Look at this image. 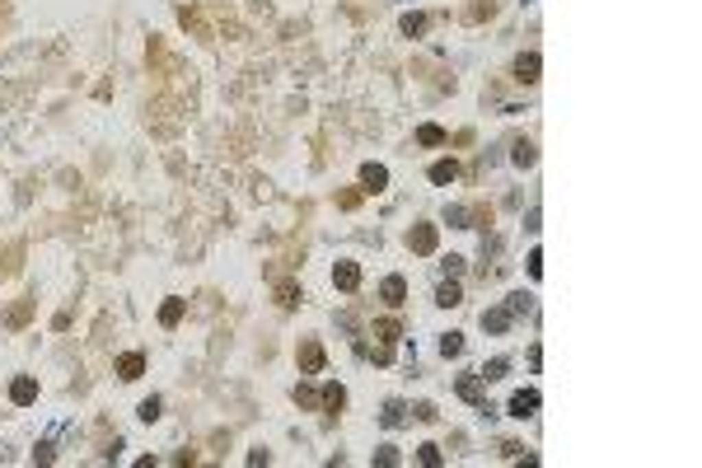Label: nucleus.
I'll return each mask as SVG.
<instances>
[{
	"label": "nucleus",
	"instance_id": "obj_1",
	"mask_svg": "<svg viewBox=\"0 0 702 468\" xmlns=\"http://www.w3.org/2000/svg\"><path fill=\"white\" fill-rule=\"evenodd\" d=\"M408 244H412V253H436V244H441V230L436 225H417L408 234Z\"/></svg>",
	"mask_w": 702,
	"mask_h": 468
},
{
	"label": "nucleus",
	"instance_id": "obj_2",
	"mask_svg": "<svg viewBox=\"0 0 702 468\" xmlns=\"http://www.w3.org/2000/svg\"><path fill=\"white\" fill-rule=\"evenodd\" d=\"M295 361H300V370H305V375H318V370H323V347H318V342H300Z\"/></svg>",
	"mask_w": 702,
	"mask_h": 468
},
{
	"label": "nucleus",
	"instance_id": "obj_3",
	"mask_svg": "<svg viewBox=\"0 0 702 468\" xmlns=\"http://www.w3.org/2000/svg\"><path fill=\"white\" fill-rule=\"evenodd\" d=\"M539 71H543V56H539V52H524L520 61H515V80H520V84H534Z\"/></svg>",
	"mask_w": 702,
	"mask_h": 468
},
{
	"label": "nucleus",
	"instance_id": "obj_4",
	"mask_svg": "<svg viewBox=\"0 0 702 468\" xmlns=\"http://www.w3.org/2000/svg\"><path fill=\"white\" fill-rule=\"evenodd\" d=\"M534 412H539V389L511 393V417H534Z\"/></svg>",
	"mask_w": 702,
	"mask_h": 468
},
{
	"label": "nucleus",
	"instance_id": "obj_5",
	"mask_svg": "<svg viewBox=\"0 0 702 468\" xmlns=\"http://www.w3.org/2000/svg\"><path fill=\"white\" fill-rule=\"evenodd\" d=\"M333 286H338V290H356V286H361V267H356V262H338V267H333Z\"/></svg>",
	"mask_w": 702,
	"mask_h": 468
},
{
	"label": "nucleus",
	"instance_id": "obj_6",
	"mask_svg": "<svg viewBox=\"0 0 702 468\" xmlns=\"http://www.w3.org/2000/svg\"><path fill=\"white\" fill-rule=\"evenodd\" d=\"M361 183H365V192H384V187H389V169H384V164H365Z\"/></svg>",
	"mask_w": 702,
	"mask_h": 468
},
{
	"label": "nucleus",
	"instance_id": "obj_7",
	"mask_svg": "<svg viewBox=\"0 0 702 468\" xmlns=\"http://www.w3.org/2000/svg\"><path fill=\"white\" fill-rule=\"evenodd\" d=\"M379 295H384V305H393V309H398V305L408 300V281H403V277H389V281L379 286Z\"/></svg>",
	"mask_w": 702,
	"mask_h": 468
},
{
	"label": "nucleus",
	"instance_id": "obj_8",
	"mask_svg": "<svg viewBox=\"0 0 702 468\" xmlns=\"http://www.w3.org/2000/svg\"><path fill=\"white\" fill-rule=\"evenodd\" d=\"M117 375H122V379H141V375H145V356H141V351H127V356L117 361Z\"/></svg>",
	"mask_w": 702,
	"mask_h": 468
},
{
	"label": "nucleus",
	"instance_id": "obj_9",
	"mask_svg": "<svg viewBox=\"0 0 702 468\" xmlns=\"http://www.w3.org/2000/svg\"><path fill=\"white\" fill-rule=\"evenodd\" d=\"M10 398H14L19 408H28V403L38 398V384H33V379H28V375H24V379H14V384H10Z\"/></svg>",
	"mask_w": 702,
	"mask_h": 468
},
{
	"label": "nucleus",
	"instance_id": "obj_10",
	"mask_svg": "<svg viewBox=\"0 0 702 468\" xmlns=\"http://www.w3.org/2000/svg\"><path fill=\"white\" fill-rule=\"evenodd\" d=\"M454 178H459V164L454 159H436L431 164V183H454Z\"/></svg>",
	"mask_w": 702,
	"mask_h": 468
},
{
	"label": "nucleus",
	"instance_id": "obj_11",
	"mask_svg": "<svg viewBox=\"0 0 702 468\" xmlns=\"http://www.w3.org/2000/svg\"><path fill=\"white\" fill-rule=\"evenodd\" d=\"M482 328H487V333H506V328H511V309H487L482 314Z\"/></svg>",
	"mask_w": 702,
	"mask_h": 468
},
{
	"label": "nucleus",
	"instance_id": "obj_12",
	"mask_svg": "<svg viewBox=\"0 0 702 468\" xmlns=\"http://www.w3.org/2000/svg\"><path fill=\"white\" fill-rule=\"evenodd\" d=\"M464 300V290H459V281H445L441 290H436V305H445V309H454Z\"/></svg>",
	"mask_w": 702,
	"mask_h": 468
},
{
	"label": "nucleus",
	"instance_id": "obj_13",
	"mask_svg": "<svg viewBox=\"0 0 702 468\" xmlns=\"http://www.w3.org/2000/svg\"><path fill=\"white\" fill-rule=\"evenodd\" d=\"M178 318H183V300H164V305H159V323H164V328H174Z\"/></svg>",
	"mask_w": 702,
	"mask_h": 468
},
{
	"label": "nucleus",
	"instance_id": "obj_14",
	"mask_svg": "<svg viewBox=\"0 0 702 468\" xmlns=\"http://www.w3.org/2000/svg\"><path fill=\"white\" fill-rule=\"evenodd\" d=\"M417 141H421V145H445V131L436 127V122H426V127H417Z\"/></svg>",
	"mask_w": 702,
	"mask_h": 468
},
{
	"label": "nucleus",
	"instance_id": "obj_15",
	"mask_svg": "<svg viewBox=\"0 0 702 468\" xmlns=\"http://www.w3.org/2000/svg\"><path fill=\"white\" fill-rule=\"evenodd\" d=\"M398 333H403L398 318H379V323H375V338H379V342H398Z\"/></svg>",
	"mask_w": 702,
	"mask_h": 468
},
{
	"label": "nucleus",
	"instance_id": "obj_16",
	"mask_svg": "<svg viewBox=\"0 0 702 468\" xmlns=\"http://www.w3.org/2000/svg\"><path fill=\"white\" fill-rule=\"evenodd\" d=\"M496 14V0H478L473 10H468V24H482V19H492Z\"/></svg>",
	"mask_w": 702,
	"mask_h": 468
},
{
	"label": "nucleus",
	"instance_id": "obj_17",
	"mask_svg": "<svg viewBox=\"0 0 702 468\" xmlns=\"http://www.w3.org/2000/svg\"><path fill=\"white\" fill-rule=\"evenodd\" d=\"M342 403H347V389H342V384H328V389H323V408H333V412H338Z\"/></svg>",
	"mask_w": 702,
	"mask_h": 468
},
{
	"label": "nucleus",
	"instance_id": "obj_18",
	"mask_svg": "<svg viewBox=\"0 0 702 468\" xmlns=\"http://www.w3.org/2000/svg\"><path fill=\"white\" fill-rule=\"evenodd\" d=\"M426 468H441L445 464V454H441V445H421V454H417Z\"/></svg>",
	"mask_w": 702,
	"mask_h": 468
},
{
	"label": "nucleus",
	"instance_id": "obj_19",
	"mask_svg": "<svg viewBox=\"0 0 702 468\" xmlns=\"http://www.w3.org/2000/svg\"><path fill=\"white\" fill-rule=\"evenodd\" d=\"M441 351H445V356H459V351H464V333H445Z\"/></svg>",
	"mask_w": 702,
	"mask_h": 468
},
{
	"label": "nucleus",
	"instance_id": "obj_20",
	"mask_svg": "<svg viewBox=\"0 0 702 468\" xmlns=\"http://www.w3.org/2000/svg\"><path fill=\"white\" fill-rule=\"evenodd\" d=\"M506 370H511V361H506V356H496V361H487V365H482V379H501Z\"/></svg>",
	"mask_w": 702,
	"mask_h": 468
},
{
	"label": "nucleus",
	"instance_id": "obj_21",
	"mask_svg": "<svg viewBox=\"0 0 702 468\" xmlns=\"http://www.w3.org/2000/svg\"><path fill=\"white\" fill-rule=\"evenodd\" d=\"M277 300H281V309H295V305H300V286H290V281H286V286L277 290Z\"/></svg>",
	"mask_w": 702,
	"mask_h": 468
},
{
	"label": "nucleus",
	"instance_id": "obj_22",
	"mask_svg": "<svg viewBox=\"0 0 702 468\" xmlns=\"http://www.w3.org/2000/svg\"><path fill=\"white\" fill-rule=\"evenodd\" d=\"M459 398H468V403H482V389H478V379H459Z\"/></svg>",
	"mask_w": 702,
	"mask_h": 468
},
{
	"label": "nucleus",
	"instance_id": "obj_23",
	"mask_svg": "<svg viewBox=\"0 0 702 468\" xmlns=\"http://www.w3.org/2000/svg\"><path fill=\"white\" fill-rule=\"evenodd\" d=\"M403 33H408V38L426 33V14H408V19H403Z\"/></svg>",
	"mask_w": 702,
	"mask_h": 468
},
{
	"label": "nucleus",
	"instance_id": "obj_24",
	"mask_svg": "<svg viewBox=\"0 0 702 468\" xmlns=\"http://www.w3.org/2000/svg\"><path fill=\"white\" fill-rule=\"evenodd\" d=\"M375 464L393 468V464H398V449H393V445H379V449H375Z\"/></svg>",
	"mask_w": 702,
	"mask_h": 468
},
{
	"label": "nucleus",
	"instance_id": "obj_25",
	"mask_svg": "<svg viewBox=\"0 0 702 468\" xmlns=\"http://www.w3.org/2000/svg\"><path fill=\"white\" fill-rule=\"evenodd\" d=\"M515 164H524V169L534 164V145L529 141H515Z\"/></svg>",
	"mask_w": 702,
	"mask_h": 468
},
{
	"label": "nucleus",
	"instance_id": "obj_26",
	"mask_svg": "<svg viewBox=\"0 0 702 468\" xmlns=\"http://www.w3.org/2000/svg\"><path fill=\"white\" fill-rule=\"evenodd\" d=\"M295 403H300V408H314V403H318V393H314L309 384H300V389H295Z\"/></svg>",
	"mask_w": 702,
	"mask_h": 468
},
{
	"label": "nucleus",
	"instance_id": "obj_27",
	"mask_svg": "<svg viewBox=\"0 0 702 468\" xmlns=\"http://www.w3.org/2000/svg\"><path fill=\"white\" fill-rule=\"evenodd\" d=\"M136 412H141V421H155V417H159V398H145Z\"/></svg>",
	"mask_w": 702,
	"mask_h": 468
},
{
	"label": "nucleus",
	"instance_id": "obj_28",
	"mask_svg": "<svg viewBox=\"0 0 702 468\" xmlns=\"http://www.w3.org/2000/svg\"><path fill=\"white\" fill-rule=\"evenodd\" d=\"M28 314H33V305H28V300H24V305H14V309H10V328H19Z\"/></svg>",
	"mask_w": 702,
	"mask_h": 468
},
{
	"label": "nucleus",
	"instance_id": "obj_29",
	"mask_svg": "<svg viewBox=\"0 0 702 468\" xmlns=\"http://www.w3.org/2000/svg\"><path fill=\"white\" fill-rule=\"evenodd\" d=\"M338 207H342V211H356V207H361V192H342Z\"/></svg>",
	"mask_w": 702,
	"mask_h": 468
},
{
	"label": "nucleus",
	"instance_id": "obj_30",
	"mask_svg": "<svg viewBox=\"0 0 702 468\" xmlns=\"http://www.w3.org/2000/svg\"><path fill=\"white\" fill-rule=\"evenodd\" d=\"M398 421H403V408L389 403V408H384V426H398Z\"/></svg>",
	"mask_w": 702,
	"mask_h": 468
},
{
	"label": "nucleus",
	"instance_id": "obj_31",
	"mask_svg": "<svg viewBox=\"0 0 702 468\" xmlns=\"http://www.w3.org/2000/svg\"><path fill=\"white\" fill-rule=\"evenodd\" d=\"M529 277H543V253H539V248L529 253Z\"/></svg>",
	"mask_w": 702,
	"mask_h": 468
},
{
	"label": "nucleus",
	"instance_id": "obj_32",
	"mask_svg": "<svg viewBox=\"0 0 702 468\" xmlns=\"http://www.w3.org/2000/svg\"><path fill=\"white\" fill-rule=\"evenodd\" d=\"M436 417H441V412H436L431 403H417V421H436Z\"/></svg>",
	"mask_w": 702,
	"mask_h": 468
},
{
	"label": "nucleus",
	"instance_id": "obj_33",
	"mask_svg": "<svg viewBox=\"0 0 702 468\" xmlns=\"http://www.w3.org/2000/svg\"><path fill=\"white\" fill-rule=\"evenodd\" d=\"M511 314H520V309H529V295H511V305H506Z\"/></svg>",
	"mask_w": 702,
	"mask_h": 468
}]
</instances>
